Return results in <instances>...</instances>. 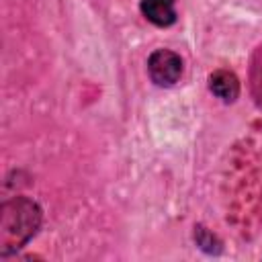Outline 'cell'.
Here are the masks:
<instances>
[{
	"label": "cell",
	"instance_id": "4",
	"mask_svg": "<svg viewBox=\"0 0 262 262\" xmlns=\"http://www.w3.org/2000/svg\"><path fill=\"white\" fill-rule=\"evenodd\" d=\"M250 90L256 104L262 108V45L254 51L250 61Z\"/></svg>",
	"mask_w": 262,
	"mask_h": 262
},
{
	"label": "cell",
	"instance_id": "1",
	"mask_svg": "<svg viewBox=\"0 0 262 262\" xmlns=\"http://www.w3.org/2000/svg\"><path fill=\"white\" fill-rule=\"evenodd\" d=\"M147 72L154 84L166 88L174 86L182 76V59L170 49H156L147 57Z\"/></svg>",
	"mask_w": 262,
	"mask_h": 262
},
{
	"label": "cell",
	"instance_id": "2",
	"mask_svg": "<svg viewBox=\"0 0 262 262\" xmlns=\"http://www.w3.org/2000/svg\"><path fill=\"white\" fill-rule=\"evenodd\" d=\"M141 14L156 27H170L176 23L174 0H141Z\"/></svg>",
	"mask_w": 262,
	"mask_h": 262
},
{
	"label": "cell",
	"instance_id": "3",
	"mask_svg": "<svg viewBox=\"0 0 262 262\" xmlns=\"http://www.w3.org/2000/svg\"><path fill=\"white\" fill-rule=\"evenodd\" d=\"M209 90L221 98L223 102H233L239 94V82L237 76L229 70H215L209 76Z\"/></svg>",
	"mask_w": 262,
	"mask_h": 262
}]
</instances>
